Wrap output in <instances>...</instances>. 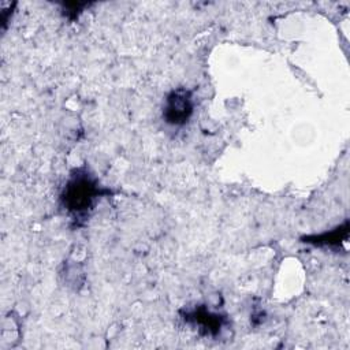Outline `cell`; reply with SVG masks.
Segmentation results:
<instances>
[{"label":"cell","instance_id":"obj_5","mask_svg":"<svg viewBox=\"0 0 350 350\" xmlns=\"http://www.w3.org/2000/svg\"><path fill=\"white\" fill-rule=\"evenodd\" d=\"M63 5L66 8V12H64L66 16L70 21H74L78 16V14L82 11V8L89 5V4L88 3H82V4H79V3H67V4H63Z\"/></svg>","mask_w":350,"mask_h":350},{"label":"cell","instance_id":"obj_4","mask_svg":"<svg viewBox=\"0 0 350 350\" xmlns=\"http://www.w3.org/2000/svg\"><path fill=\"white\" fill-rule=\"evenodd\" d=\"M349 237V220H346L343 224L336 226L335 228L329 231H324L321 234H313V235H305L301 237V242L320 246V247H340L342 243L346 242Z\"/></svg>","mask_w":350,"mask_h":350},{"label":"cell","instance_id":"obj_1","mask_svg":"<svg viewBox=\"0 0 350 350\" xmlns=\"http://www.w3.org/2000/svg\"><path fill=\"white\" fill-rule=\"evenodd\" d=\"M111 194V190L101 186L100 180L86 165L71 170L62 191L59 202L75 227L83 226L101 197Z\"/></svg>","mask_w":350,"mask_h":350},{"label":"cell","instance_id":"obj_3","mask_svg":"<svg viewBox=\"0 0 350 350\" xmlns=\"http://www.w3.org/2000/svg\"><path fill=\"white\" fill-rule=\"evenodd\" d=\"M180 314L187 324L196 327L198 332L205 336L216 338L228 324L227 314L213 312L205 305H196L194 308L183 309L180 310Z\"/></svg>","mask_w":350,"mask_h":350},{"label":"cell","instance_id":"obj_2","mask_svg":"<svg viewBox=\"0 0 350 350\" xmlns=\"http://www.w3.org/2000/svg\"><path fill=\"white\" fill-rule=\"evenodd\" d=\"M196 100L193 90L187 88H175L167 93L163 105V120L172 127L186 126L194 113Z\"/></svg>","mask_w":350,"mask_h":350}]
</instances>
